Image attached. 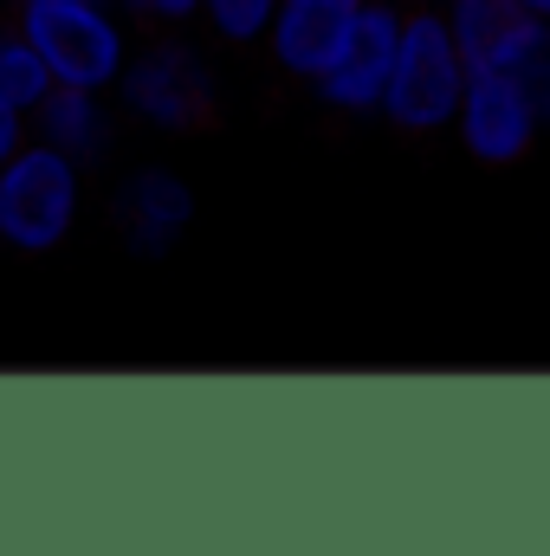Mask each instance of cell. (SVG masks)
<instances>
[{
  "label": "cell",
  "instance_id": "obj_1",
  "mask_svg": "<svg viewBox=\"0 0 550 556\" xmlns=\"http://www.w3.org/2000/svg\"><path fill=\"white\" fill-rule=\"evenodd\" d=\"M460 98H466V59L453 46V26L440 7H414L402 13V39H396V65H389V85H383V117L409 137H427L440 124L460 117Z\"/></svg>",
  "mask_w": 550,
  "mask_h": 556
},
{
  "label": "cell",
  "instance_id": "obj_2",
  "mask_svg": "<svg viewBox=\"0 0 550 556\" xmlns=\"http://www.w3.org/2000/svg\"><path fill=\"white\" fill-rule=\"evenodd\" d=\"M78 220V162L52 142H20L0 162V247L52 253Z\"/></svg>",
  "mask_w": 550,
  "mask_h": 556
},
{
  "label": "cell",
  "instance_id": "obj_3",
  "mask_svg": "<svg viewBox=\"0 0 550 556\" xmlns=\"http://www.w3.org/2000/svg\"><path fill=\"white\" fill-rule=\"evenodd\" d=\"M20 33L26 46L46 59V72L59 85H117L124 72V26L98 7V0H20Z\"/></svg>",
  "mask_w": 550,
  "mask_h": 556
},
{
  "label": "cell",
  "instance_id": "obj_4",
  "mask_svg": "<svg viewBox=\"0 0 550 556\" xmlns=\"http://www.w3.org/2000/svg\"><path fill=\"white\" fill-rule=\"evenodd\" d=\"M117 85H124V104L137 111L142 124H155V130H201L214 117V78L175 39H162V46L137 52V59H124Z\"/></svg>",
  "mask_w": 550,
  "mask_h": 556
},
{
  "label": "cell",
  "instance_id": "obj_5",
  "mask_svg": "<svg viewBox=\"0 0 550 556\" xmlns=\"http://www.w3.org/2000/svg\"><path fill=\"white\" fill-rule=\"evenodd\" d=\"M453 124H460L466 155L492 162V168L525 162L538 130H545V117H538V104H532V91H525L518 72H466V98H460Z\"/></svg>",
  "mask_w": 550,
  "mask_h": 556
},
{
  "label": "cell",
  "instance_id": "obj_6",
  "mask_svg": "<svg viewBox=\"0 0 550 556\" xmlns=\"http://www.w3.org/2000/svg\"><path fill=\"white\" fill-rule=\"evenodd\" d=\"M396 39H402V13L383 7V0H363L357 26H350V46L317 78V98L330 111H376L383 85H389V65H396Z\"/></svg>",
  "mask_w": 550,
  "mask_h": 556
},
{
  "label": "cell",
  "instance_id": "obj_7",
  "mask_svg": "<svg viewBox=\"0 0 550 556\" xmlns=\"http://www.w3.org/2000/svg\"><path fill=\"white\" fill-rule=\"evenodd\" d=\"M357 7L363 0H278L273 26V59L291 72V78H324L337 65V52L350 46V26H357Z\"/></svg>",
  "mask_w": 550,
  "mask_h": 556
},
{
  "label": "cell",
  "instance_id": "obj_8",
  "mask_svg": "<svg viewBox=\"0 0 550 556\" xmlns=\"http://www.w3.org/2000/svg\"><path fill=\"white\" fill-rule=\"evenodd\" d=\"M447 26H453L466 72H518V59L532 52V39L550 20H538L525 0H453Z\"/></svg>",
  "mask_w": 550,
  "mask_h": 556
},
{
  "label": "cell",
  "instance_id": "obj_9",
  "mask_svg": "<svg viewBox=\"0 0 550 556\" xmlns=\"http://www.w3.org/2000/svg\"><path fill=\"white\" fill-rule=\"evenodd\" d=\"M188 220H195V194L175 168H137L117 188V227L142 260H162L188 233Z\"/></svg>",
  "mask_w": 550,
  "mask_h": 556
},
{
  "label": "cell",
  "instance_id": "obj_10",
  "mask_svg": "<svg viewBox=\"0 0 550 556\" xmlns=\"http://www.w3.org/2000/svg\"><path fill=\"white\" fill-rule=\"evenodd\" d=\"M33 117V130H39V142H52V149H65L72 162H85V155H98L104 149V104H98V91L91 85H59L52 78V91L26 111Z\"/></svg>",
  "mask_w": 550,
  "mask_h": 556
},
{
  "label": "cell",
  "instance_id": "obj_11",
  "mask_svg": "<svg viewBox=\"0 0 550 556\" xmlns=\"http://www.w3.org/2000/svg\"><path fill=\"white\" fill-rule=\"evenodd\" d=\"M46 91H52V72H46V59L26 46V33H0V98L20 104V111H33Z\"/></svg>",
  "mask_w": 550,
  "mask_h": 556
},
{
  "label": "cell",
  "instance_id": "obj_12",
  "mask_svg": "<svg viewBox=\"0 0 550 556\" xmlns=\"http://www.w3.org/2000/svg\"><path fill=\"white\" fill-rule=\"evenodd\" d=\"M201 7H208V26H214L221 39H234V46L260 39L278 13V0H201Z\"/></svg>",
  "mask_w": 550,
  "mask_h": 556
},
{
  "label": "cell",
  "instance_id": "obj_13",
  "mask_svg": "<svg viewBox=\"0 0 550 556\" xmlns=\"http://www.w3.org/2000/svg\"><path fill=\"white\" fill-rule=\"evenodd\" d=\"M518 78H525V91H532V104H538V117L550 124V26L532 39V52L518 59Z\"/></svg>",
  "mask_w": 550,
  "mask_h": 556
},
{
  "label": "cell",
  "instance_id": "obj_14",
  "mask_svg": "<svg viewBox=\"0 0 550 556\" xmlns=\"http://www.w3.org/2000/svg\"><path fill=\"white\" fill-rule=\"evenodd\" d=\"M20 142H26V111L0 98V162H7V155H13Z\"/></svg>",
  "mask_w": 550,
  "mask_h": 556
},
{
  "label": "cell",
  "instance_id": "obj_15",
  "mask_svg": "<svg viewBox=\"0 0 550 556\" xmlns=\"http://www.w3.org/2000/svg\"><path fill=\"white\" fill-rule=\"evenodd\" d=\"M124 7H137L149 20H188V13H201V0H124Z\"/></svg>",
  "mask_w": 550,
  "mask_h": 556
},
{
  "label": "cell",
  "instance_id": "obj_16",
  "mask_svg": "<svg viewBox=\"0 0 550 556\" xmlns=\"http://www.w3.org/2000/svg\"><path fill=\"white\" fill-rule=\"evenodd\" d=\"M525 7H532V13H538V20H550V0H525Z\"/></svg>",
  "mask_w": 550,
  "mask_h": 556
}]
</instances>
